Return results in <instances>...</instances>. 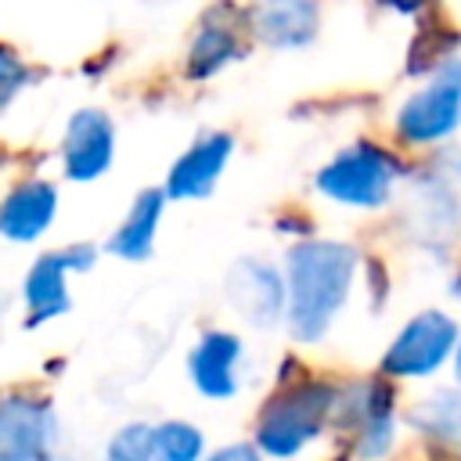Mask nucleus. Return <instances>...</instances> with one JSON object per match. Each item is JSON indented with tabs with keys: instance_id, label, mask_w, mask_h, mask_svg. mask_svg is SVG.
<instances>
[{
	"instance_id": "412c9836",
	"label": "nucleus",
	"mask_w": 461,
	"mask_h": 461,
	"mask_svg": "<svg viewBox=\"0 0 461 461\" xmlns=\"http://www.w3.org/2000/svg\"><path fill=\"white\" fill-rule=\"evenodd\" d=\"M454 375H457V382H461V342H457V353H454Z\"/></svg>"
},
{
	"instance_id": "423d86ee",
	"label": "nucleus",
	"mask_w": 461,
	"mask_h": 461,
	"mask_svg": "<svg viewBox=\"0 0 461 461\" xmlns=\"http://www.w3.org/2000/svg\"><path fill=\"white\" fill-rule=\"evenodd\" d=\"M54 414L43 400H0V461H61L54 454Z\"/></svg>"
},
{
	"instance_id": "4468645a",
	"label": "nucleus",
	"mask_w": 461,
	"mask_h": 461,
	"mask_svg": "<svg viewBox=\"0 0 461 461\" xmlns=\"http://www.w3.org/2000/svg\"><path fill=\"white\" fill-rule=\"evenodd\" d=\"M162 202H166V191H144L133 202L126 223L112 234L108 252H115L122 259H148L151 241H155V227H158V216H162Z\"/></svg>"
},
{
	"instance_id": "20e7f679",
	"label": "nucleus",
	"mask_w": 461,
	"mask_h": 461,
	"mask_svg": "<svg viewBox=\"0 0 461 461\" xmlns=\"http://www.w3.org/2000/svg\"><path fill=\"white\" fill-rule=\"evenodd\" d=\"M457 342H461L457 321L439 310H425L411 317L400 328V335L389 342L382 357V371L396 378H429L457 353Z\"/></svg>"
},
{
	"instance_id": "f03ea898",
	"label": "nucleus",
	"mask_w": 461,
	"mask_h": 461,
	"mask_svg": "<svg viewBox=\"0 0 461 461\" xmlns=\"http://www.w3.org/2000/svg\"><path fill=\"white\" fill-rule=\"evenodd\" d=\"M331 407H335V389L324 382H299L281 389L259 414V425H256L259 450L274 457L299 454L324 429V418L331 414Z\"/></svg>"
},
{
	"instance_id": "9b49d317",
	"label": "nucleus",
	"mask_w": 461,
	"mask_h": 461,
	"mask_svg": "<svg viewBox=\"0 0 461 461\" xmlns=\"http://www.w3.org/2000/svg\"><path fill=\"white\" fill-rule=\"evenodd\" d=\"M238 357H241V342L230 331H205L187 360L191 382L198 385V393L216 396V400L230 396L238 389V378H234Z\"/></svg>"
},
{
	"instance_id": "f257e3e1",
	"label": "nucleus",
	"mask_w": 461,
	"mask_h": 461,
	"mask_svg": "<svg viewBox=\"0 0 461 461\" xmlns=\"http://www.w3.org/2000/svg\"><path fill=\"white\" fill-rule=\"evenodd\" d=\"M357 274V252L342 241H303L288 252V328L317 342L342 310Z\"/></svg>"
},
{
	"instance_id": "f8f14e48",
	"label": "nucleus",
	"mask_w": 461,
	"mask_h": 461,
	"mask_svg": "<svg viewBox=\"0 0 461 461\" xmlns=\"http://www.w3.org/2000/svg\"><path fill=\"white\" fill-rule=\"evenodd\" d=\"M58 205V191L47 180L18 184L0 205V234L11 241H32L47 230Z\"/></svg>"
},
{
	"instance_id": "6e6552de",
	"label": "nucleus",
	"mask_w": 461,
	"mask_h": 461,
	"mask_svg": "<svg viewBox=\"0 0 461 461\" xmlns=\"http://www.w3.org/2000/svg\"><path fill=\"white\" fill-rule=\"evenodd\" d=\"M115 148L112 119L97 108H83L72 115L65 133V173L72 180H94L108 169Z\"/></svg>"
},
{
	"instance_id": "f3484780",
	"label": "nucleus",
	"mask_w": 461,
	"mask_h": 461,
	"mask_svg": "<svg viewBox=\"0 0 461 461\" xmlns=\"http://www.w3.org/2000/svg\"><path fill=\"white\" fill-rule=\"evenodd\" d=\"M202 432L187 421H166L155 429V457L158 461H198Z\"/></svg>"
},
{
	"instance_id": "7ed1b4c3",
	"label": "nucleus",
	"mask_w": 461,
	"mask_h": 461,
	"mask_svg": "<svg viewBox=\"0 0 461 461\" xmlns=\"http://www.w3.org/2000/svg\"><path fill=\"white\" fill-rule=\"evenodd\" d=\"M396 180V158L367 140L339 151L321 173L317 187L339 202V205H357V209H375L389 198Z\"/></svg>"
},
{
	"instance_id": "6ab92c4d",
	"label": "nucleus",
	"mask_w": 461,
	"mask_h": 461,
	"mask_svg": "<svg viewBox=\"0 0 461 461\" xmlns=\"http://www.w3.org/2000/svg\"><path fill=\"white\" fill-rule=\"evenodd\" d=\"M29 79V68L22 65V58L0 43V108L18 94V86Z\"/></svg>"
},
{
	"instance_id": "39448f33",
	"label": "nucleus",
	"mask_w": 461,
	"mask_h": 461,
	"mask_svg": "<svg viewBox=\"0 0 461 461\" xmlns=\"http://www.w3.org/2000/svg\"><path fill=\"white\" fill-rule=\"evenodd\" d=\"M461 126V58L439 65V72L414 90L400 115L396 130L407 144H436Z\"/></svg>"
},
{
	"instance_id": "9d476101",
	"label": "nucleus",
	"mask_w": 461,
	"mask_h": 461,
	"mask_svg": "<svg viewBox=\"0 0 461 461\" xmlns=\"http://www.w3.org/2000/svg\"><path fill=\"white\" fill-rule=\"evenodd\" d=\"M230 299H234V306L249 321L270 324L281 313L288 292H285V285H281V277H277L274 267H267L259 259H241L230 270Z\"/></svg>"
},
{
	"instance_id": "dca6fc26",
	"label": "nucleus",
	"mask_w": 461,
	"mask_h": 461,
	"mask_svg": "<svg viewBox=\"0 0 461 461\" xmlns=\"http://www.w3.org/2000/svg\"><path fill=\"white\" fill-rule=\"evenodd\" d=\"M241 54V43H238V32L234 25H216L212 14L205 18V25L198 29L194 43H191V54H187V72L194 79L202 76H212L216 68H223L227 61H234Z\"/></svg>"
},
{
	"instance_id": "a211bd4d",
	"label": "nucleus",
	"mask_w": 461,
	"mask_h": 461,
	"mask_svg": "<svg viewBox=\"0 0 461 461\" xmlns=\"http://www.w3.org/2000/svg\"><path fill=\"white\" fill-rule=\"evenodd\" d=\"M104 461H158L155 457V429L151 425H126L112 436Z\"/></svg>"
},
{
	"instance_id": "2eb2a0df",
	"label": "nucleus",
	"mask_w": 461,
	"mask_h": 461,
	"mask_svg": "<svg viewBox=\"0 0 461 461\" xmlns=\"http://www.w3.org/2000/svg\"><path fill=\"white\" fill-rule=\"evenodd\" d=\"M414 425L429 432L436 443L461 454V385L457 389H436L414 407Z\"/></svg>"
},
{
	"instance_id": "aec40b11",
	"label": "nucleus",
	"mask_w": 461,
	"mask_h": 461,
	"mask_svg": "<svg viewBox=\"0 0 461 461\" xmlns=\"http://www.w3.org/2000/svg\"><path fill=\"white\" fill-rule=\"evenodd\" d=\"M209 461H259V450L249 447V443H230V447L216 450Z\"/></svg>"
},
{
	"instance_id": "0eeeda50",
	"label": "nucleus",
	"mask_w": 461,
	"mask_h": 461,
	"mask_svg": "<svg viewBox=\"0 0 461 461\" xmlns=\"http://www.w3.org/2000/svg\"><path fill=\"white\" fill-rule=\"evenodd\" d=\"M94 263L90 245H72L65 252H47L36 259V267L25 277V303L32 310L29 324L50 321L68 310V292H65V274L68 270H86Z\"/></svg>"
},
{
	"instance_id": "ddd939ff",
	"label": "nucleus",
	"mask_w": 461,
	"mask_h": 461,
	"mask_svg": "<svg viewBox=\"0 0 461 461\" xmlns=\"http://www.w3.org/2000/svg\"><path fill=\"white\" fill-rule=\"evenodd\" d=\"M252 29L274 47H299L317 32L313 0H252Z\"/></svg>"
},
{
	"instance_id": "1a4fd4ad",
	"label": "nucleus",
	"mask_w": 461,
	"mask_h": 461,
	"mask_svg": "<svg viewBox=\"0 0 461 461\" xmlns=\"http://www.w3.org/2000/svg\"><path fill=\"white\" fill-rule=\"evenodd\" d=\"M234 151V140L230 133H209L202 140H194L169 169V180H166V194L169 198H202L212 191L223 162L230 158Z\"/></svg>"
}]
</instances>
